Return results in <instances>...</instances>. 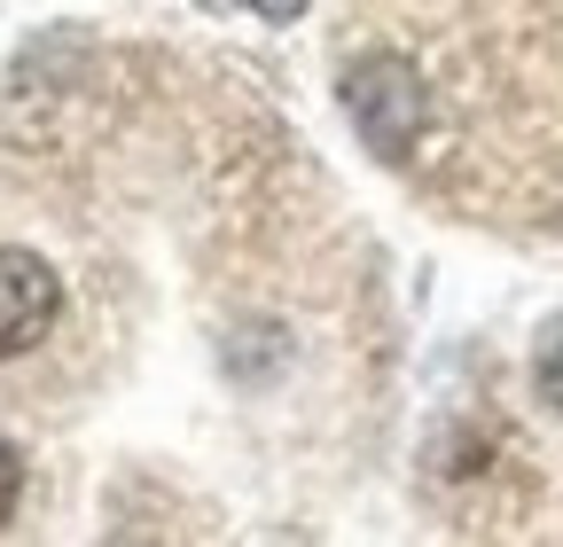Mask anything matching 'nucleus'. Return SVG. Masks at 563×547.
Instances as JSON below:
<instances>
[{"instance_id": "obj_1", "label": "nucleus", "mask_w": 563, "mask_h": 547, "mask_svg": "<svg viewBox=\"0 0 563 547\" xmlns=\"http://www.w3.org/2000/svg\"><path fill=\"white\" fill-rule=\"evenodd\" d=\"M344 110L361 125V142L376 157H407L422 142V118H431V94H422L407 55H368L361 71H344Z\"/></svg>"}, {"instance_id": "obj_2", "label": "nucleus", "mask_w": 563, "mask_h": 547, "mask_svg": "<svg viewBox=\"0 0 563 547\" xmlns=\"http://www.w3.org/2000/svg\"><path fill=\"white\" fill-rule=\"evenodd\" d=\"M63 313V282L40 250L0 243V360H24Z\"/></svg>"}, {"instance_id": "obj_3", "label": "nucleus", "mask_w": 563, "mask_h": 547, "mask_svg": "<svg viewBox=\"0 0 563 547\" xmlns=\"http://www.w3.org/2000/svg\"><path fill=\"white\" fill-rule=\"evenodd\" d=\"M532 383H540V399L563 415V321H548L540 328V353H532Z\"/></svg>"}, {"instance_id": "obj_4", "label": "nucleus", "mask_w": 563, "mask_h": 547, "mask_svg": "<svg viewBox=\"0 0 563 547\" xmlns=\"http://www.w3.org/2000/svg\"><path fill=\"white\" fill-rule=\"evenodd\" d=\"M16 501H24V454H16L9 438H0V532H9Z\"/></svg>"}, {"instance_id": "obj_5", "label": "nucleus", "mask_w": 563, "mask_h": 547, "mask_svg": "<svg viewBox=\"0 0 563 547\" xmlns=\"http://www.w3.org/2000/svg\"><path fill=\"white\" fill-rule=\"evenodd\" d=\"M235 9H251L266 24H290V16H306V0H235Z\"/></svg>"}]
</instances>
